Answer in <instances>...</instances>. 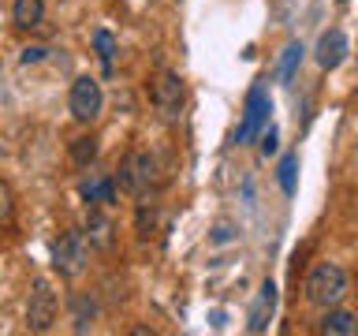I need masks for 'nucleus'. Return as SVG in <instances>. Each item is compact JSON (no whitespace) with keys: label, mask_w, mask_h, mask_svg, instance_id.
I'll return each mask as SVG.
<instances>
[{"label":"nucleus","mask_w":358,"mask_h":336,"mask_svg":"<svg viewBox=\"0 0 358 336\" xmlns=\"http://www.w3.org/2000/svg\"><path fill=\"white\" fill-rule=\"evenodd\" d=\"M164 179H168V168L161 164V157L150 153V150L131 153L127 161L120 164V183H123V190H131V195H138V198H150L153 190H161Z\"/></svg>","instance_id":"nucleus-1"},{"label":"nucleus","mask_w":358,"mask_h":336,"mask_svg":"<svg viewBox=\"0 0 358 336\" xmlns=\"http://www.w3.org/2000/svg\"><path fill=\"white\" fill-rule=\"evenodd\" d=\"M343 295H347V273H343V265H336V262L313 265V273L306 276V302H310V307H321V310L340 307Z\"/></svg>","instance_id":"nucleus-2"},{"label":"nucleus","mask_w":358,"mask_h":336,"mask_svg":"<svg viewBox=\"0 0 358 336\" xmlns=\"http://www.w3.org/2000/svg\"><path fill=\"white\" fill-rule=\"evenodd\" d=\"M150 105L157 108L161 120H179L187 105V86L176 71H157L150 83Z\"/></svg>","instance_id":"nucleus-3"},{"label":"nucleus","mask_w":358,"mask_h":336,"mask_svg":"<svg viewBox=\"0 0 358 336\" xmlns=\"http://www.w3.org/2000/svg\"><path fill=\"white\" fill-rule=\"evenodd\" d=\"M268 112H273V101H268V94L262 86H254L250 94H246V105H243V120H239V131H235V142L246 146L254 142L257 134H262V127L268 123Z\"/></svg>","instance_id":"nucleus-4"},{"label":"nucleus","mask_w":358,"mask_h":336,"mask_svg":"<svg viewBox=\"0 0 358 336\" xmlns=\"http://www.w3.org/2000/svg\"><path fill=\"white\" fill-rule=\"evenodd\" d=\"M52 269L60 276H78L86 269V235L83 232H64L52 243Z\"/></svg>","instance_id":"nucleus-5"},{"label":"nucleus","mask_w":358,"mask_h":336,"mask_svg":"<svg viewBox=\"0 0 358 336\" xmlns=\"http://www.w3.org/2000/svg\"><path fill=\"white\" fill-rule=\"evenodd\" d=\"M97 112H101V86H97V78L78 75L71 83V116L78 123H94Z\"/></svg>","instance_id":"nucleus-6"},{"label":"nucleus","mask_w":358,"mask_h":336,"mask_svg":"<svg viewBox=\"0 0 358 336\" xmlns=\"http://www.w3.org/2000/svg\"><path fill=\"white\" fill-rule=\"evenodd\" d=\"M27 321H30V329H34V332L52 329V321H56V295L49 291V284H45V280H38V284H34V291H30Z\"/></svg>","instance_id":"nucleus-7"},{"label":"nucleus","mask_w":358,"mask_h":336,"mask_svg":"<svg viewBox=\"0 0 358 336\" xmlns=\"http://www.w3.org/2000/svg\"><path fill=\"white\" fill-rule=\"evenodd\" d=\"M273 310H276V284H273V280H265V284L257 288L250 318H246V332H265L268 321H273Z\"/></svg>","instance_id":"nucleus-8"},{"label":"nucleus","mask_w":358,"mask_h":336,"mask_svg":"<svg viewBox=\"0 0 358 336\" xmlns=\"http://www.w3.org/2000/svg\"><path fill=\"white\" fill-rule=\"evenodd\" d=\"M343 56H347V34H343V30L321 34V41H317V64L324 67V71L340 67V64H343Z\"/></svg>","instance_id":"nucleus-9"},{"label":"nucleus","mask_w":358,"mask_h":336,"mask_svg":"<svg viewBox=\"0 0 358 336\" xmlns=\"http://www.w3.org/2000/svg\"><path fill=\"white\" fill-rule=\"evenodd\" d=\"M317 332H324V336H355L358 332V321H355L351 310L329 307V310H324V318L317 321Z\"/></svg>","instance_id":"nucleus-10"},{"label":"nucleus","mask_w":358,"mask_h":336,"mask_svg":"<svg viewBox=\"0 0 358 336\" xmlns=\"http://www.w3.org/2000/svg\"><path fill=\"white\" fill-rule=\"evenodd\" d=\"M86 235H90V243H94V246H101V251H112V220L101 213V206H90Z\"/></svg>","instance_id":"nucleus-11"},{"label":"nucleus","mask_w":358,"mask_h":336,"mask_svg":"<svg viewBox=\"0 0 358 336\" xmlns=\"http://www.w3.org/2000/svg\"><path fill=\"white\" fill-rule=\"evenodd\" d=\"M11 19H15L19 30H34L45 19V0H15L11 8Z\"/></svg>","instance_id":"nucleus-12"},{"label":"nucleus","mask_w":358,"mask_h":336,"mask_svg":"<svg viewBox=\"0 0 358 336\" xmlns=\"http://www.w3.org/2000/svg\"><path fill=\"white\" fill-rule=\"evenodd\" d=\"M83 198L90 202V206H108V202H116V183L105 176H94L83 183Z\"/></svg>","instance_id":"nucleus-13"},{"label":"nucleus","mask_w":358,"mask_h":336,"mask_svg":"<svg viewBox=\"0 0 358 336\" xmlns=\"http://www.w3.org/2000/svg\"><path fill=\"white\" fill-rule=\"evenodd\" d=\"M295 176H299V153H284V161H280V187H284V195H295Z\"/></svg>","instance_id":"nucleus-14"},{"label":"nucleus","mask_w":358,"mask_h":336,"mask_svg":"<svg viewBox=\"0 0 358 336\" xmlns=\"http://www.w3.org/2000/svg\"><path fill=\"white\" fill-rule=\"evenodd\" d=\"M94 49H97L101 64H105V71H108V67H112V56H116V38H112L108 30H97V34H94Z\"/></svg>","instance_id":"nucleus-15"},{"label":"nucleus","mask_w":358,"mask_h":336,"mask_svg":"<svg viewBox=\"0 0 358 336\" xmlns=\"http://www.w3.org/2000/svg\"><path fill=\"white\" fill-rule=\"evenodd\" d=\"M97 157V139H75L71 142V161L83 168V164H90Z\"/></svg>","instance_id":"nucleus-16"},{"label":"nucleus","mask_w":358,"mask_h":336,"mask_svg":"<svg viewBox=\"0 0 358 336\" xmlns=\"http://www.w3.org/2000/svg\"><path fill=\"white\" fill-rule=\"evenodd\" d=\"M302 64V45L295 41V45H287L284 49V64H280V78H284V83H291V78H295V67Z\"/></svg>","instance_id":"nucleus-17"},{"label":"nucleus","mask_w":358,"mask_h":336,"mask_svg":"<svg viewBox=\"0 0 358 336\" xmlns=\"http://www.w3.org/2000/svg\"><path fill=\"white\" fill-rule=\"evenodd\" d=\"M11 213H15V195H11V187L0 179V224H8Z\"/></svg>","instance_id":"nucleus-18"},{"label":"nucleus","mask_w":358,"mask_h":336,"mask_svg":"<svg viewBox=\"0 0 358 336\" xmlns=\"http://www.w3.org/2000/svg\"><path fill=\"white\" fill-rule=\"evenodd\" d=\"M276 146H280L276 127H265V131H262V153H265V157H268V153H276Z\"/></svg>","instance_id":"nucleus-19"},{"label":"nucleus","mask_w":358,"mask_h":336,"mask_svg":"<svg viewBox=\"0 0 358 336\" xmlns=\"http://www.w3.org/2000/svg\"><path fill=\"white\" fill-rule=\"evenodd\" d=\"M41 56H45V49H41V45H30V49H22V56H19V60H22V64H38Z\"/></svg>","instance_id":"nucleus-20"},{"label":"nucleus","mask_w":358,"mask_h":336,"mask_svg":"<svg viewBox=\"0 0 358 336\" xmlns=\"http://www.w3.org/2000/svg\"><path fill=\"white\" fill-rule=\"evenodd\" d=\"M355 295H358V291H355Z\"/></svg>","instance_id":"nucleus-21"}]
</instances>
